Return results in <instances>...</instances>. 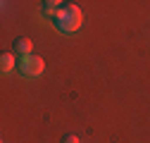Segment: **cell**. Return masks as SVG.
<instances>
[{
    "instance_id": "6da1fadb",
    "label": "cell",
    "mask_w": 150,
    "mask_h": 143,
    "mask_svg": "<svg viewBox=\"0 0 150 143\" xmlns=\"http://www.w3.org/2000/svg\"><path fill=\"white\" fill-rule=\"evenodd\" d=\"M81 10L74 5V3H67L60 7V12L55 14V26H57L62 33H71V31H76L81 26Z\"/></svg>"
},
{
    "instance_id": "7a4b0ae2",
    "label": "cell",
    "mask_w": 150,
    "mask_h": 143,
    "mask_svg": "<svg viewBox=\"0 0 150 143\" xmlns=\"http://www.w3.org/2000/svg\"><path fill=\"white\" fill-rule=\"evenodd\" d=\"M17 67H19V72L24 76H38V74H43L45 62H43L41 55H24L19 62H17Z\"/></svg>"
},
{
    "instance_id": "3957f363",
    "label": "cell",
    "mask_w": 150,
    "mask_h": 143,
    "mask_svg": "<svg viewBox=\"0 0 150 143\" xmlns=\"http://www.w3.org/2000/svg\"><path fill=\"white\" fill-rule=\"evenodd\" d=\"M31 50H33V43L31 38H26V36H22V38H17L14 41V52H19V55H31Z\"/></svg>"
},
{
    "instance_id": "277c9868",
    "label": "cell",
    "mask_w": 150,
    "mask_h": 143,
    "mask_svg": "<svg viewBox=\"0 0 150 143\" xmlns=\"http://www.w3.org/2000/svg\"><path fill=\"white\" fill-rule=\"evenodd\" d=\"M60 7H62V3H57V0H45L43 3V12L48 17H52V19H55V14L60 12Z\"/></svg>"
},
{
    "instance_id": "5b68a950",
    "label": "cell",
    "mask_w": 150,
    "mask_h": 143,
    "mask_svg": "<svg viewBox=\"0 0 150 143\" xmlns=\"http://www.w3.org/2000/svg\"><path fill=\"white\" fill-rule=\"evenodd\" d=\"M0 67H3V72H10L14 67V55L12 52H3L0 55Z\"/></svg>"
},
{
    "instance_id": "8992f818",
    "label": "cell",
    "mask_w": 150,
    "mask_h": 143,
    "mask_svg": "<svg viewBox=\"0 0 150 143\" xmlns=\"http://www.w3.org/2000/svg\"><path fill=\"white\" fill-rule=\"evenodd\" d=\"M62 143H79V138L74 134H67V136H62Z\"/></svg>"
}]
</instances>
